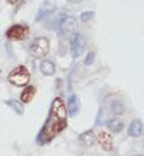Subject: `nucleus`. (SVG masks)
<instances>
[{"label": "nucleus", "instance_id": "obj_1", "mask_svg": "<svg viewBox=\"0 0 144 156\" xmlns=\"http://www.w3.org/2000/svg\"><path fill=\"white\" fill-rule=\"evenodd\" d=\"M67 125H68V121H67V108H65V104L60 97H56L52 100L47 119L45 121V123H43V126L41 127L36 138L37 144L39 146L49 144L55 136H58L67 127Z\"/></svg>", "mask_w": 144, "mask_h": 156}, {"label": "nucleus", "instance_id": "obj_2", "mask_svg": "<svg viewBox=\"0 0 144 156\" xmlns=\"http://www.w3.org/2000/svg\"><path fill=\"white\" fill-rule=\"evenodd\" d=\"M8 81L17 87H25L30 81V72L25 66H19L9 72Z\"/></svg>", "mask_w": 144, "mask_h": 156}, {"label": "nucleus", "instance_id": "obj_3", "mask_svg": "<svg viewBox=\"0 0 144 156\" xmlns=\"http://www.w3.org/2000/svg\"><path fill=\"white\" fill-rule=\"evenodd\" d=\"M29 51L32 54V57L36 59L46 57L50 51V41L46 37H38L30 43Z\"/></svg>", "mask_w": 144, "mask_h": 156}, {"label": "nucleus", "instance_id": "obj_4", "mask_svg": "<svg viewBox=\"0 0 144 156\" xmlns=\"http://www.w3.org/2000/svg\"><path fill=\"white\" fill-rule=\"evenodd\" d=\"M76 25H77V23H76L75 17L73 16H65L59 23L56 29H58V33H59L60 37H71L72 34H75Z\"/></svg>", "mask_w": 144, "mask_h": 156}, {"label": "nucleus", "instance_id": "obj_5", "mask_svg": "<svg viewBox=\"0 0 144 156\" xmlns=\"http://www.w3.org/2000/svg\"><path fill=\"white\" fill-rule=\"evenodd\" d=\"M29 28L26 25L23 24H16V25H12L5 32V36L8 40H15V41H21V40H25L26 37L29 36Z\"/></svg>", "mask_w": 144, "mask_h": 156}, {"label": "nucleus", "instance_id": "obj_6", "mask_svg": "<svg viewBox=\"0 0 144 156\" xmlns=\"http://www.w3.org/2000/svg\"><path fill=\"white\" fill-rule=\"evenodd\" d=\"M85 50V40L83 37V34L75 33L72 34L71 38V53L73 58H77L83 54V51Z\"/></svg>", "mask_w": 144, "mask_h": 156}, {"label": "nucleus", "instance_id": "obj_7", "mask_svg": "<svg viewBox=\"0 0 144 156\" xmlns=\"http://www.w3.org/2000/svg\"><path fill=\"white\" fill-rule=\"evenodd\" d=\"M55 11H56V4L54 2H51V0H46V2L42 4V7L39 8L36 21H41L42 19H45V17L51 16Z\"/></svg>", "mask_w": 144, "mask_h": 156}, {"label": "nucleus", "instance_id": "obj_8", "mask_svg": "<svg viewBox=\"0 0 144 156\" xmlns=\"http://www.w3.org/2000/svg\"><path fill=\"white\" fill-rule=\"evenodd\" d=\"M97 140H98V144L102 147V150L105 151H113L114 148V143H113V138L109 133L106 131H101L97 136Z\"/></svg>", "mask_w": 144, "mask_h": 156}, {"label": "nucleus", "instance_id": "obj_9", "mask_svg": "<svg viewBox=\"0 0 144 156\" xmlns=\"http://www.w3.org/2000/svg\"><path fill=\"white\" fill-rule=\"evenodd\" d=\"M128 136L132 138H139L143 135V122L140 119H134L132 122L130 123L128 130H127Z\"/></svg>", "mask_w": 144, "mask_h": 156}, {"label": "nucleus", "instance_id": "obj_10", "mask_svg": "<svg viewBox=\"0 0 144 156\" xmlns=\"http://www.w3.org/2000/svg\"><path fill=\"white\" fill-rule=\"evenodd\" d=\"M67 112L71 117H75L79 113V109H80V100L76 94H71L68 98V102H67Z\"/></svg>", "mask_w": 144, "mask_h": 156}, {"label": "nucleus", "instance_id": "obj_11", "mask_svg": "<svg viewBox=\"0 0 144 156\" xmlns=\"http://www.w3.org/2000/svg\"><path fill=\"white\" fill-rule=\"evenodd\" d=\"M94 133L92 130H88V131L83 133L80 136H79V143L83 144L84 147H90L94 143Z\"/></svg>", "mask_w": 144, "mask_h": 156}, {"label": "nucleus", "instance_id": "obj_12", "mask_svg": "<svg viewBox=\"0 0 144 156\" xmlns=\"http://www.w3.org/2000/svg\"><path fill=\"white\" fill-rule=\"evenodd\" d=\"M39 70H41V72L43 73V75L46 76H51L55 73V64L51 62V60H42L41 64H39Z\"/></svg>", "mask_w": 144, "mask_h": 156}, {"label": "nucleus", "instance_id": "obj_13", "mask_svg": "<svg viewBox=\"0 0 144 156\" xmlns=\"http://www.w3.org/2000/svg\"><path fill=\"white\" fill-rule=\"evenodd\" d=\"M34 94H36V87L34 85H29V87H26V88L21 92V102H25V104H28L30 102L33 100L34 97Z\"/></svg>", "mask_w": 144, "mask_h": 156}, {"label": "nucleus", "instance_id": "obj_14", "mask_svg": "<svg viewBox=\"0 0 144 156\" xmlns=\"http://www.w3.org/2000/svg\"><path fill=\"white\" fill-rule=\"evenodd\" d=\"M106 126L109 127V130H111L113 133H121L125 126V123L121 118H111L110 121L106 122Z\"/></svg>", "mask_w": 144, "mask_h": 156}, {"label": "nucleus", "instance_id": "obj_15", "mask_svg": "<svg viewBox=\"0 0 144 156\" xmlns=\"http://www.w3.org/2000/svg\"><path fill=\"white\" fill-rule=\"evenodd\" d=\"M5 105H8L9 108H12V109L15 110L19 115H23V114H24V105H23V102H21V101H19V100H15V98L7 100V101H5Z\"/></svg>", "mask_w": 144, "mask_h": 156}, {"label": "nucleus", "instance_id": "obj_16", "mask_svg": "<svg viewBox=\"0 0 144 156\" xmlns=\"http://www.w3.org/2000/svg\"><path fill=\"white\" fill-rule=\"evenodd\" d=\"M123 112H125V106L119 100H117V101L111 104V113L113 114H122Z\"/></svg>", "mask_w": 144, "mask_h": 156}, {"label": "nucleus", "instance_id": "obj_17", "mask_svg": "<svg viewBox=\"0 0 144 156\" xmlns=\"http://www.w3.org/2000/svg\"><path fill=\"white\" fill-rule=\"evenodd\" d=\"M93 12L89 11V12H83V13L80 15V20L83 21V23H86V21H89L92 17H93Z\"/></svg>", "mask_w": 144, "mask_h": 156}, {"label": "nucleus", "instance_id": "obj_18", "mask_svg": "<svg viewBox=\"0 0 144 156\" xmlns=\"http://www.w3.org/2000/svg\"><path fill=\"white\" fill-rule=\"evenodd\" d=\"M93 62H94V53H93V51H90V53L88 54V57L85 58L84 63L86 64V66H89V64H92Z\"/></svg>", "mask_w": 144, "mask_h": 156}, {"label": "nucleus", "instance_id": "obj_19", "mask_svg": "<svg viewBox=\"0 0 144 156\" xmlns=\"http://www.w3.org/2000/svg\"><path fill=\"white\" fill-rule=\"evenodd\" d=\"M69 3H79V2H81V0H68Z\"/></svg>", "mask_w": 144, "mask_h": 156}, {"label": "nucleus", "instance_id": "obj_20", "mask_svg": "<svg viewBox=\"0 0 144 156\" xmlns=\"http://www.w3.org/2000/svg\"><path fill=\"white\" fill-rule=\"evenodd\" d=\"M8 2H9V3H15L16 0H8Z\"/></svg>", "mask_w": 144, "mask_h": 156}, {"label": "nucleus", "instance_id": "obj_21", "mask_svg": "<svg viewBox=\"0 0 144 156\" xmlns=\"http://www.w3.org/2000/svg\"><path fill=\"white\" fill-rule=\"evenodd\" d=\"M134 156H143V155H134Z\"/></svg>", "mask_w": 144, "mask_h": 156}]
</instances>
